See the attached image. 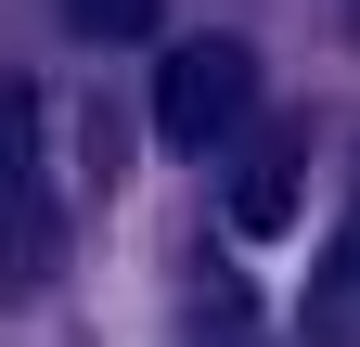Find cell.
Wrapping results in <instances>:
<instances>
[{"label": "cell", "instance_id": "1", "mask_svg": "<svg viewBox=\"0 0 360 347\" xmlns=\"http://www.w3.org/2000/svg\"><path fill=\"white\" fill-rule=\"evenodd\" d=\"M245 116H257V52L245 39H180V52L155 65V129L180 155H219Z\"/></svg>", "mask_w": 360, "mask_h": 347}, {"label": "cell", "instance_id": "2", "mask_svg": "<svg viewBox=\"0 0 360 347\" xmlns=\"http://www.w3.org/2000/svg\"><path fill=\"white\" fill-rule=\"evenodd\" d=\"M296 167H309L296 129H257V142H245V181H232V232H283L296 219Z\"/></svg>", "mask_w": 360, "mask_h": 347}, {"label": "cell", "instance_id": "3", "mask_svg": "<svg viewBox=\"0 0 360 347\" xmlns=\"http://www.w3.org/2000/svg\"><path fill=\"white\" fill-rule=\"evenodd\" d=\"M65 26L90 39V52H116V39H142V26H155V0H65Z\"/></svg>", "mask_w": 360, "mask_h": 347}, {"label": "cell", "instance_id": "4", "mask_svg": "<svg viewBox=\"0 0 360 347\" xmlns=\"http://www.w3.org/2000/svg\"><path fill=\"white\" fill-rule=\"evenodd\" d=\"M347 270H360V232H347Z\"/></svg>", "mask_w": 360, "mask_h": 347}]
</instances>
